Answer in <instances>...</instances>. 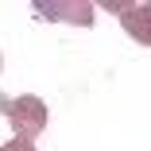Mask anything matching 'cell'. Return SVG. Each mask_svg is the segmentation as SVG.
<instances>
[{
	"label": "cell",
	"instance_id": "obj_3",
	"mask_svg": "<svg viewBox=\"0 0 151 151\" xmlns=\"http://www.w3.org/2000/svg\"><path fill=\"white\" fill-rule=\"evenodd\" d=\"M0 151H35V147H31V139H23V136H16L12 143H4Z\"/></svg>",
	"mask_w": 151,
	"mask_h": 151
},
{
	"label": "cell",
	"instance_id": "obj_2",
	"mask_svg": "<svg viewBox=\"0 0 151 151\" xmlns=\"http://www.w3.org/2000/svg\"><path fill=\"white\" fill-rule=\"evenodd\" d=\"M109 8L116 12V19L124 23L139 43L151 47V4H109Z\"/></svg>",
	"mask_w": 151,
	"mask_h": 151
},
{
	"label": "cell",
	"instance_id": "obj_1",
	"mask_svg": "<svg viewBox=\"0 0 151 151\" xmlns=\"http://www.w3.org/2000/svg\"><path fill=\"white\" fill-rule=\"evenodd\" d=\"M4 109H8L12 124H16V132H19L23 139H31V136L47 124V109H43L39 97H19V101H12V105H4Z\"/></svg>",
	"mask_w": 151,
	"mask_h": 151
}]
</instances>
